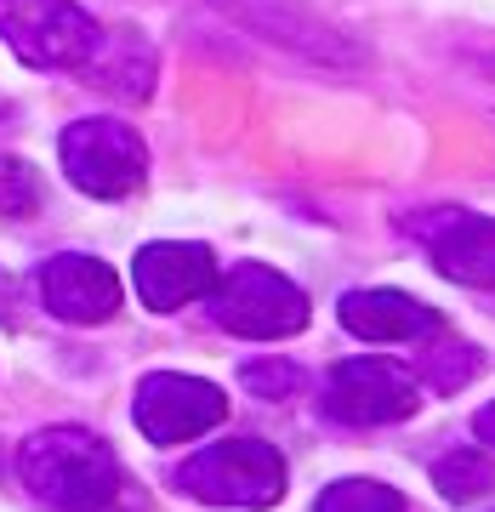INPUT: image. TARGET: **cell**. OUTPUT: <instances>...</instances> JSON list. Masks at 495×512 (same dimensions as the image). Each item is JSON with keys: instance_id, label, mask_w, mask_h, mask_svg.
I'll list each match as a JSON object with an SVG mask.
<instances>
[{"instance_id": "6da1fadb", "label": "cell", "mask_w": 495, "mask_h": 512, "mask_svg": "<svg viewBox=\"0 0 495 512\" xmlns=\"http://www.w3.org/2000/svg\"><path fill=\"white\" fill-rule=\"evenodd\" d=\"M18 478L52 512H109L120 495V461L86 427H40L23 439Z\"/></svg>"}, {"instance_id": "7a4b0ae2", "label": "cell", "mask_w": 495, "mask_h": 512, "mask_svg": "<svg viewBox=\"0 0 495 512\" xmlns=\"http://www.w3.org/2000/svg\"><path fill=\"white\" fill-rule=\"evenodd\" d=\"M177 484L205 507H274L285 495V456L262 439H222L194 450Z\"/></svg>"}, {"instance_id": "3957f363", "label": "cell", "mask_w": 495, "mask_h": 512, "mask_svg": "<svg viewBox=\"0 0 495 512\" xmlns=\"http://www.w3.org/2000/svg\"><path fill=\"white\" fill-rule=\"evenodd\" d=\"M211 319L245 342H279L308 325V296L262 262H239L211 285Z\"/></svg>"}, {"instance_id": "277c9868", "label": "cell", "mask_w": 495, "mask_h": 512, "mask_svg": "<svg viewBox=\"0 0 495 512\" xmlns=\"http://www.w3.org/2000/svg\"><path fill=\"white\" fill-rule=\"evenodd\" d=\"M63 171H69V183L80 194H92V200H126L137 194L148 177V148L143 137L120 120H74L63 131Z\"/></svg>"}, {"instance_id": "5b68a950", "label": "cell", "mask_w": 495, "mask_h": 512, "mask_svg": "<svg viewBox=\"0 0 495 512\" xmlns=\"http://www.w3.org/2000/svg\"><path fill=\"white\" fill-rule=\"evenodd\" d=\"M0 35L29 69H86L97 23L74 0H0Z\"/></svg>"}, {"instance_id": "8992f818", "label": "cell", "mask_w": 495, "mask_h": 512, "mask_svg": "<svg viewBox=\"0 0 495 512\" xmlns=\"http://www.w3.org/2000/svg\"><path fill=\"white\" fill-rule=\"evenodd\" d=\"M131 416H137L148 444H188V439H200V433H211V427L228 421V399H222V387L200 382V376L154 370V376L137 382Z\"/></svg>"}, {"instance_id": "52a82bcc", "label": "cell", "mask_w": 495, "mask_h": 512, "mask_svg": "<svg viewBox=\"0 0 495 512\" xmlns=\"http://www.w3.org/2000/svg\"><path fill=\"white\" fill-rule=\"evenodd\" d=\"M416 404H422V387L393 359H348L325 382V410L348 427H387L416 416Z\"/></svg>"}, {"instance_id": "ba28073f", "label": "cell", "mask_w": 495, "mask_h": 512, "mask_svg": "<svg viewBox=\"0 0 495 512\" xmlns=\"http://www.w3.org/2000/svg\"><path fill=\"white\" fill-rule=\"evenodd\" d=\"M410 234L422 239V251L433 256V268L456 285L490 291L495 285V217L478 211H427L410 222Z\"/></svg>"}, {"instance_id": "9c48e42d", "label": "cell", "mask_w": 495, "mask_h": 512, "mask_svg": "<svg viewBox=\"0 0 495 512\" xmlns=\"http://www.w3.org/2000/svg\"><path fill=\"white\" fill-rule=\"evenodd\" d=\"M131 279H137V296L154 313H177L188 302L211 296V285H217V256L205 251V245H194V239H160V245H143L137 251Z\"/></svg>"}, {"instance_id": "30bf717a", "label": "cell", "mask_w": 495, "mask_h": 512, "mask_svg": "<svg viewBox=\"0 0 495 512\" xmlns=\"http://www.w3.org/2000/svg\"><path fill=\"white\" fill-rule=\"evenodd\" d=\"M40 296L57 319L69 325H103L120 313V279L109 262H97L86 251H63L40 268Z\"/></svg>"}, {"instance_id": "8fae6325", "label": "cell", "mask_w": 495, "mask_h": 512, "mask_svg": "<svg viewBox=\"0 0 495 512\" xmlns=\"http://www.w3.org/2000/svg\"><path fill=\"white\" fill-rule=\"evenodd\" d=\"M336 313H342V330H353L359 342H422L444 330L439 313L410 291H348Z\"/></svg>"}, {"instance_id": "7c38bea8", "label": "cell", "mask_w": 495, "mask_h": 512, "mask_svg": "<svg viewBox=\"0 0 495 512\" xmlns=\"http://www.w3.org/2000/svg\"><path fill=\"white\" fill-rule=\"evenodd\" d=\"M433 484L444 501H473V495L495 490V461L484 450H456V456L433 461Z\"/></svg>"}, {"instance_id": "4fadbf2b", "label": "cell", "mask_w": 495, "mask_h": 512, "mask_svg": "<svg viewBox=\"0 0 495 512\" xmlns=\"http://www.w3.org/2000/svg\"><path fill=\"white\" fill-rule=\"evenodd\" d=\"M313 512H404V495L376 484V478H342L319 495Z\"/></svg>"}, {"instance_id": "5bb4252c", "label": "cell", "mask_w": 495, "mask_h": 512, "mask_svg": "<svg viewBox=\"0 0 495 512\" xmlns=\"http://www.w3.org/2000/svg\"><path fill=\"white\" fill-rule=\"evenodd\" d=\"M40 211V177L29 160H12L0 154V222H18Z\"/></svg>"}, {"instance_id": "9a60e30c", "label": "cell", "mask_w": 495, "mask_h": 512, "mask_svg": "<svg viewBox=\"0 0 495 512\" xmlns=\"http://www.w3.org/2000/svg\"><path fill=\"white\" fill-rule=\"evenodd\" d=\"M422 376L433 387H461V382H473L478 376V348H467V342H444L439 353H422Z\"/></svg>"}, {"instance_id": "2e32d148", "label": "cell", "mask_w": 495, "mask_h": 512, "mask_svg": "<svg viewBox=\"0 0 495 512\" xmlns=\"http://www.w3.org/2000/svg\"><path fill=\"white\" fill-rule=\"evenodd\" d=\"M296 382H302L296 365H279V359H274V365H245V387H251L257 399H291Z\"/></svg>"}, {"instance_id": "e0dca14e", "label": "cell", "mask_w": 495, "mask_h": 512, "mask_svg": "<svg viewBox=\"0 0 495 512\" xmlns=\"http://www.w3.org/2000/svg\"><path fill=\"white\" fill-rule=\"evenodd\" d=\"M473 433H478V439H484V444L495 450V404H484V410L473 416Z\"/></svg>"}]
</instances>
